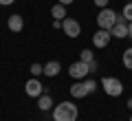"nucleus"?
<instances>
[{
	"instance_id": "1",
	"label": "nucleus",
	"mask_w": 132,
	"mask_h": 121,
	"mask_svg": "<svg viewBox=\"0 0 132 121\" xmlns=\"http://www.w3.org/2000/svg\"><path fill=\"white\" fill-rule=\"evenodd\" d=\"M77 115H79V110L71 101H62L53 106V121H75Z\"/></svg>"
},
{
	"instance_id": "2",
	"label": "nucleus",
	"mask_w": 132,
	"mask_h": 121,
	"mask_svg": "<svg viewBox=\"0 0 132 121\" xmlns=\"http://www.w3.org/2000/svg\"><path fill=\"white\" fill-rule=\"evenodd\" d=\"M117 15L119 13H114L112 9H101L99 11V15H97V24H99V29H106V31H110V29L117 24Z\"/></svg>"
},
{
	"instance_id": "3",
	"label": "nucleus",
	"mask_w": 132,
	"mask_h": 121,
	"mask_svg": "<svg viewBox=\"0 0 132 121\" xmlns=\"http://www.w3.org/2000/svg\"><path fill=\"white\" fill-rule=\"evenodd\" d=\"M101 86H104L108 97H119L123 93V84H121V79H117V77H104L101 79Z\"/></svg>"
},
{
	"instance_id": "4",
	"label": "nucleus",
	"mask_w": 132,
	"mask_h": 121,
	"mask_svg": "<svg viewBox=\"0 0 132 121\" xmlns=\"http://www.w3.org/2000/svg\"><path fill=\"white\" fill-rule=\"evenodd\" d=\"M68 73H71V77H73V79H84L86 75L90 73V66L86 64V62H81V60H79V62H73V64L68 66Z\"/></svg>"
},
{
	"instance_id": "5",
	"label": "nucleus",
	"mask_w": 132,
	"mask_h": 121,
	"mask_svg": "<svg viewBox=\"0 0 132 121\" xmlns=\"http://www.w3.org/2000/svg\"><path fill=\"white\" fill-rule=\"evenodd\" d=\"M62 29H64V33L68 37H79V33H81V27L75 18H64L62 20Z\"/></svg>"
},
{
	"instance_id": "6",
	"label": "nucleus",
	"mask_w": 132,
	"mask_h": 121,
	"mask_svg": "<svg viewBox=\"0 0 132 121\" xmlns=\"http://www.w3.org/2000/svg\"><path fill=\"white\" fill-rule=\"evenodd\" d=\"M110 35L112 37H128V20L123 18V13L121 15H117V24H114L112 29H110Z\"/></svg>"
},
{
	"instance_id": "7",
	"label": "nucleus",
	"mask_w": 132,
	"mask_h": 121,
	"mask_svg": "<svg viewBox=\"0 0 132 121\" xmlns=\"http://www.w3.org/2000/svg\"><path fill=\"white\" fill-rule=\"evenodd\" d=\"M71 95L75 99H84V97H88V95H90V88H88L86 82H75V84L71 86Z\"/></svg>"
},
{
	"instance_id": "8",
	"label": "nucleus",
	"mask_w": 132,
	"mask_h": 121,
	"mask_svg": "<svg viewBox=\"0 0 132 121\" xmlns=\"http://www.w3.org/2000/svg\"><path fill=\"white\" fill-rule=\"evenodd\" d=\"M110 37H112V35H110V31H106V29H99V31L93 35V44H95L97 49H104V46H108Z\"/></svg>"
},
{
	"instance_id": "9",
	"label": "nucleus",
	"mask_w": 132,
	"mask_h": 121,
	"mask_svg": "<svg viewBox=\"0 0 132 121\" xmlns=\"http://www.w3.org/2000/svg\"><path fill=\"white\" fill-rule=\"evenodd\" d=\"M24 90H27V95L29 97H40V95H42V90H44V86L40 84V79H29L27 82V86H24Z\"/></svg>"
},
{
	"instance_id": "10",
	"label": "nucleus",
	"mask_w": 132,
	"mask_h": 121,
	"mask_svg": "<svg viewBox=\"0 0 132 121\" xmlns=\"http://www.w3.org/2000/svg\"><path fill=\"white\" fill-rule=\"evenodd\" d=\"M60 70H62V66H60V62H55V60H51L48 64H44V75H46V77H55Z\"/></svg>"
},
{
	"instance_id": "11",
	"label": "nucleus",
	"mask_w": 132,
	"mask_h": 121,
	"mask_svg": "<svg viewBox=\"0 0 132 121\" xmlns=\"http://www.w3.org/2000/svg\"><path fill=\"white\" fill-rule=\"evenodd\" d=\"M9 29H11V31H15V33L22 31V29H24V20H22V15H18V13L11 15V18H9Z\"/></svg>"
},
{
	"instance_id": "12",
	"label": "nucleus",
	"mask_w": 132,
	"mask_h": 121,
	"mask_svg": "<svg viewBox=\"0 0 132 121\" xmlns=\"http://www.w3.org/2000/svg\"><path fill=\"white\" fill-rule=\"evenodd\" d=\"M53 106H55V103H53L51 95H40V97H38V108H40V110H51Z\"/></svg>"
},
{
	"instance_id": "13",
	"label": "nucleus",
	"mask_w": 132,
	"mask_h": 121,
	"mask_svg": "<svg viewBox=\"0 0 132 121\" xmlns=\"http://www.w3.org/2000/svg\"><path fill=\"white\" fill-rule=\"evenodd\" d=\"M51 15H53L55 20H64V18H66V5H62V2L53 5V9H51Z\"/></svg>"
},
{
	"instance_id": "14",
	"label": "nucleus",
	"mask_w": 132,
	"mask_h": 121,
	"mask_svg": "<svg viewBox=\"0 0 132 121\" xmlns=\"http://www.w3.org/2000/svg\"><path fill=\"white\" fill-rule=\"evenodd\" d=\"M123 66H126L128 70H132V46L123 51Z\"/></svg>"
},
{
	"instance_id": "15",
	"label": "nucleus",
	"mask_w": 132,
	"mask_h": 121,
	"mask_svg": "<svg viewBox=\"0 0 132 121\" xmlns=\"http://www.w3.org/2000/svg\"><path fill=\"white\" fill-rule=\"evenodd\" d=\"M79 60H81V62H86V64L95 62V57H93V51H90V49H84V51H81V55H79Z\"/></svg>"
},
{
	"instance_id": "16",
	"label": "nucleus",
	"mask_w": 132,
	"mask_h": 121,
	"mask_svg": "<svg viewBox=\"0 0 132 121\" xmlns=\"http://www.w3.org/2000/svg\"><path fill=\"white\" fill-rule=\"evenodd\" d=\"M123 18H126L128 22H132V2H128V5L123 7Z\"/></svg>"
},
{
	"instance_id": "17",
	"label": "nucleus",
	"mask_w": 132,
	"mask_h": 121,
	"mask_svg": "<svg viewBox=\"0 0 132 121\" xmlns=\"http://www.w3.org/2000/svg\"><path fill=\"white\" fill-rule=\"evenodd\" d=\"M44 73V66H40V64H33L31 66V75L33 77H38V75H42Z\"/></svg>"
},
{
	"instance_id": "18",
	"label": "nucleus",
	"mask_w": 132,
	"mask_h": 121,
	"mask_svg": "<svg viewBox=\"0 0 132 121\" xmlns=\"http://www.w3.org/2000/svg\"><path fill=\"white\" fill-rule=\"evenodd\" d=\"M86 84H88L90 93H95V90H97V82H95V79H86Z\"/></svg>"
},
{
	"instance_id": "19",
	"label": "nucleus",
	"mask_w": 132,
	"mask_h": 121,
	"mask_svg": "<svg viewBox=\"0 0 132 121\" xmlns=\"http://www.w3.org/2000/svg\"><path fill=\"white\" fill-rule=\"evenodd\" d=\"M93 2L99 7V9H106V7H108V0H93Z\"/></svg>"
},
{
	"instance_id": "20",
	"label": "nucleus",
	"mask_w": 132,
	"mask_h": 121,
	"mask_svg": "<svg viewBox=\"0 0 132 121\" xmlns=\"http://www.w3.org/2000/svg\"><path fill=\"white\" fill-rule=\"evenodd\" d=\"M0 5H2V7H9V5H13V0H0Z\"/></svg>"
},
{
	"instance_id": "21",
	"label": "nucleus",
	"mask_w": 132,
	"mask_h": 121,
	"mask_svg": "<svg viewBox=\"0 0 132 121\" xmlns=\"http://www.w3.org/2000/svg\"><path fill=\"white\" fill-rule=\"evenodd\" d=\"M88 66H90V73H95V70H97V62H90Z\"/></svg>"
},
{
	"instance_id": "22",
	"label": "nucleus",
	"mask_w": 132,
	"mask_h": 121,
	"mask_svg": "<svg viewBox=\"0 0 132 121\" xmlns=\"http://www.w3.org/2000/svg\"><path fill=\"white\" fill-rule=\"evenodd\" d=\"M128 37H132V22H128Z\"/></svg>"
},
{
	"instance_id": "23",
	"label": "nucleus",
	"mask_w": 132,
	"mask_h": 121,
	"mask_svg": "<svg viewBox=\"0 0 132 121\" xmlns=\"http://www.w3.org/2000/svg\"><path fill=\"white\" fill-rule=\"evenodd\" d=\"M57 2H62V5H71V2H75V0H57Z\"/></svg>"
},
{
	"instance_id": "24",
	"label": "nucleus",
	"mask_w": 132,
	"mask_h": 121,
	"mask_svg": "<svg viewBox=\"0 0 132 121\" xmlns=\"http://www.w3.org/2000/svg\"><path fill=\"white\" fill-rule=\"evenodd\" d=\"M128 108H130V110H132V99H128Z\"/></svg>"
},
{
	"instance_id": "25",
	"label": "nucleus",
	"mask_w": 132,
	"mask_h": 121,
	"mask_svg": "<svg viewBox=\"0 0 132 121\" xmlns=\"http://www.w3.org/2000/svg\"><path fill=\"white\" fill-rule=\"evenodd\" d=\"M130 121H132V117H130Z\"/></svg>"
}]
</instances>
